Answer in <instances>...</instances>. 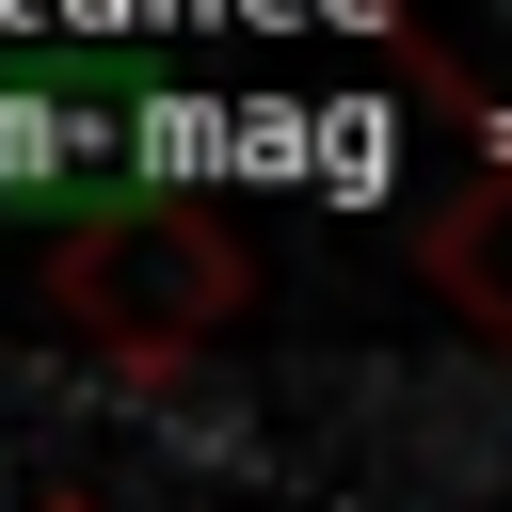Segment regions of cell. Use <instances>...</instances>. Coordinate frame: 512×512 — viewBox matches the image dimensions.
Returning a JSON list of instances; mask_svg holds the SVG:
<instances>
[{"label":"cell","mask_w":512,"mask_h":512,"mask_svg":"<svg viewBox=\"0 0 512 512\" xmlns=\"http://www.w3.org/2000/svg\"><path fill=\"white\" fill-rule=\"evenodd\" d=\"M48 304H64L96 352L176 368V352H208V336L256 304V256H240L224 208H192V192H128V208H96V224L48 240Z\"/></svg>","instance_id":"1"},{"label":"cell","mask_w":512,"mask_h":512,"mask_svg":"<svg viewBox=\"0 0 512 512\" xmlns=\"http://www.w3.org/2000/svg\"><path fill=\"white\" fill-rule=\"evenodd\" d=\"M416 272H432L448 320H480V336L512 352V160H480V176L416 224Z\"/></svg>","instance_id":"2"},{"label":"cell","mask_w":512,"mask_h":512,"mask_svg":"<svg viewBox=\"0 0 512 512\" xmlns=\"http://www.w3.org/2000/svg\"><path fill=\"white\" fill-rule=\"evenodd\" d=\"M480 16H496V32H512V0H480Z\"/></svg>","instance_id":"3"}]
</instances>
